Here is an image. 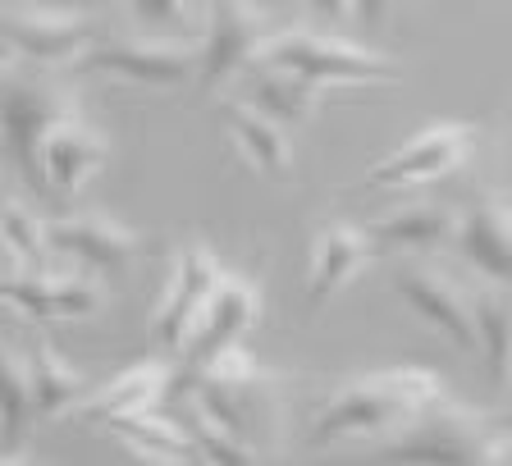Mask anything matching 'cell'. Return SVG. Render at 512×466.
Instances as JSON below:
<instances>
[{
	"label": "cell",
	"mask_w": 512,
	"mask_h": 466,
	"mask_svg": "<svg viewBox=\"0 0 512 466\" xmlns=\"http://www.w3.org/2000/svg\"><path fill=\"white\" fill-rule=\"evenodd\" d=\"M256 5H261V0H256ZM266 5H279V0H266Z\"/></svg>",
	"instance_id": "31"
},
{
	"label": "cell",
	"mask_w": 512,
	"mask_h": 466,
	"mask_svg": "<svg viewBox=\"0 0 512 466\" xmlns=\"http://www.w3.org/2000/svg\"><path fill=\"white\" fill-rule=\"evenodd\" d=\"M69 115H78L74 96L60 92V87L19 78V64L5 60V151H10L14 170L32 183V192H42V197H46L42 147L55 133V124H64Z\"/></svg>",
	"instance_id": "4"
},
{
	"label": "cell",
	"mask_w": 512,
	"mask_h": 466,
	"mask_svg": "<svg viewBox=\"0 0 512 466\" xmlns=\"http://www.w3.org/2000/svg\"><path fill=\"white\" fill-rule=\"evenodd\" d=\"M96 46V23L83 10L64 5H32L14 0L5 10V60H19L28 69H64L83 60Z\"/></svg>",
	"instance_id": "5"
},
{
	"label": "cell",
	"mask_w": 512,
	"mask_h": 466,
	"mask_svg": "<svg viewBox=\"0 0 512 466\" xmlns=\"http://www.w3.org/2000/svg\"><path fill=\"white\" fill-rule=\"evenodd\" d=\"M316 96H320V83H311V78L293 74V69H270V64H256L252 101L266 110V115H275L279 124H302V119H311Z\"/></svg>",
	"instance_id": "21"
},
{
	"label": "cell",
	"mask_w": 512,
	"mask_h": 466,
	"mask_svg": "<svg viewBox=\"0 0 512 466\" xmlns=\"http://www.w3.org/2000/svg\"><path fill=\"white\" fill-rule=\"evenodd\" d=\"M220 115L229 142L256 174H266V179H288L293 174V142H288L275 115H266L256 101H224Z\"/></svg>",
	"instance_id": "16"
},
{
	"label": "cell",
	"mask_w": 512,
	"mask_h": 466,
	"mask_svg": "<svg viewBox=\"0 0 512 466\" xmlns=\"http://www.w3.org/2000/svg\"><path fill=\"white\" fill-rule=\"evenodd\" d=\"M0 297L28 320H92L106 307V293L92 279L55 270H5Z\"/></svg>",
	"instance_id": "9"
},
{
	"label": "cell",
	"mask_w": 512,
	"mask_h": 466,
	"mask_svg": "<svg viewBox=\"0 0 512 466\" xmlns=\"http://www.w3.org/2000/svg\"><path fill=\"white\" fill-rule=\"evenodd\" d=\"M197 375L202 380H215V384H229V389H261V384L270 380L266 366L252 357V348H243V343H229L224 352H215L206 366H197Z\"/></svg>",
	"instance_id": "27"
},
{
	"label": "cell",
	"mask_w": 512,
	"mask_h": 466,
	"mask_svg": "<svg viewBox=\"0 0 512 466\" xmlns=\"http://www.w3.org/2000/svg\"><path fill=\"white\" fill-rule=\"evenodd\" d=\"M471 151H476V128L462 124V119H435V124H426L421 133H412L398 151L375 160L362 183L366 188H380V192L426 188V183L462 170L471 160Z\"/></svg>",
	"instance_id": "6"
},
{
	"label": "cell",
	"mask_w": 512,
	"mask_h": 466,
	"mask_svg": "<svg viewBox=\"0 0 512 466\" xmlns=\"http://www.w3.org/2000/svg\"><path fill=\"white\" fill-rule=\"evenodd\" d=\"M92 5H106V0H92Z\"/></svg>",
	"instance_id": "33"
},
{
	"label": "cell",
	"mask_w": 512,
	"mask_h": 466,
	"mask_svg": "<svg viewBox=\"0 0 512 466\" xmlns=\"http://www.w3.org/2000/svg\"><path fill=\"white\" fill-rule=\"evenodd\" d=\"M32 380H37V412L42 416L74 412L87 393V375L78 366H69L55 343H37V352H32Z\"/></svg>",
	"instance_id": "24"
},
{
	"label": "cell",
	"mask_w": 512,
	"mask_h": 466,
	"mask_svg": "<svg viewBox=\"0 0 512 466\" xmlns=\"http://www.w3.org/2000/svg\"><path fill=\"white\" fill-rule=\"evenodd\" d=\"M256 64H270V69H293V74L311 78L320 87H339V83H389L398 78V60H389L384 51L375 46H357L348 37H325V32H307V28H293V32H275L261 42L256 51Z\"/></svg>",
	"instance_id": "3"
},
{
	"label": "cell",
	"mask_w": 512,
	"mask_h": 466,
	"mask_svg": "<svg viewBox=\"0 0 512 466\" xmlns=\"http://www.w3.org/2000/svg\"><path fill=\"white\" fill-rule=\"evenodd\" d=\"M229 275L220 261H215L211 247L202 243H188L179 256H174V270H170V284L165 293L156 297L151 307V320H147V334L156 348H183L202 316V307L211 302V293L220 288V279Z\"/></svg>",
	"instance_id": "8"
},
{
	"label": "cell",
	"mask_w": 512,
	"mask_h": 466,
	"mask_svg": "<svg viewBox=\"0 0 512 466\" xmlns=\"http://www.w3.org/2000/svg\"><path fill=\"white\" fill-rule=\"evenodd\" d=\"M78 69L170 92L188 78H202V46L174 42V37H119V42H96L78 60Z\"/></svg>",
	"instance_id": "7"
},
{
	"label": "cell",
	"mask_w": 512,
	"mask_h": 466,
	"mask_svg": "<svg viewBox=\"0 0 512 466\" xmlns=\"http://www.w3.org/2000/svg\"><path fill=\"white\" fill-rule=\"evenodd\" d=\"M512 439L494 435L485 416L439 398L407 430L384 439V462H439V466H503Z\"/></svg>",
	"instance_id": "2"
},
{
	"label": "cell",
	"mask_w": 512,
	"mask_h": 466,
	"mask_svg": "<svg viewBox=\"0 0 512 466\" xmlns=\"http://www.w3.org/2000/svg\"><path fill=\"white\" fill-rule=\"evenodd\" d=\"M0 416H5V448H19L23 430L37 412V380H32V357L5 348L0 352Z\"/></svg>",
	"instance_id": "23"
},
{
	"label": "cell",
	"mask_w": 512,
	"mask_h": 466,
	"mask_svg": "<svg viewBox=\"0 0 512 466\" xmlns=\"http://www.w3.org/2000/svg\"><path fill=\"white\" fill-rule=\"evenodd\" d=\"M115 439H124L128 453L142 457V462H192L202 457L197 439H192L188 425H174L165 416H151V412H133V416H119V421L106 425Z\"/></svg>",
	"instance_id": "20"
},
{
	"label": "cell",
	"mask_w": 512,
	"mask_h": 466,
	"mask_svg": "<svg viewBox=\"0 0 512 466\" xmlns=\"http://www.w3.org/2000/svg\"><path fill=\"white\" fill-rule=\"evenodd\" d=\"M508 188H512V170H508Z\"/></svg>",
	"instance_id": "32"
},
{
	"label": "cell",
	"mask_w": 512,
	"mask_h": 466,
	"mask_svg": "<svg viewBox=\"0 0 512 466\" xmlns=\"http://www.w3.org/2000/svg\"><path fill=\"white\" fill-rule=\"evenodd\" d=\"M380 252L371 229L348 220H330L316 229V247H311V270H307V302L320 307L330 302L352 275H362V265Z\"/></svg>",
	"instance_id": "15"
},
{
	"label": "cell",
	"mask_w": 512,
	"mask_h": 466,
	"mask_svg": "<svg viewBox=\"0 0 512 466\" xmlns=\"http://www.w3.org/2000/svg\"><path fill=\"white\" fill-rule=\"evenodd\" d=\"M128 14L142 23H156V28H188L197 14H192V0H124Z\"/></svg>",
	"instance_id": "28"
},
{
	"label": "cell",
	"mask_w": 512,
	"mask_h": 466,
	"mask_svg": "<svg viewBox=\"0 0 512 466\" xmlns=\"http://www.w3.org/2000/svg\"><path fill=\"white\" fill-rule=\"evenodd\" d=\"M165 380H170V371H165L160 361H138V366L119 371L115 380H106V389H96L92 398H83V403L69 412V421L110 425V421H119V416L151 412V403L165 393Z\"/></svg>",
	"instance_id": "17"
},
{
	"label": "cell",
	"mask_w": 512,
	"mask_h": 466,
	"mask_svg": "<svg viewBox=\"0 0 512 466\" xmlns=\"http://www.w3.org/2000/svg\"><path fill=\"white\" fill-rule=\"evenodd\" d=\"M261 42H266V28H261L256 0H211V28L202 42V83L215 87L234 78L238 69H252Z\"/></svg>",
	"instance_id": "12"
},
{
	"label": "cell",
	"mask_w": 512,
	"mask_h": 466,
	"mask_svg": "<svg viewBox=\"0 0 512 466\" xmlns=\"http://www.w3.org/2000/svg\"><path fill=\"white\" fill-rule=\"evenodd\" d=\"M458 247L476 275L490 284H512V211L499 202H480L458 224Z\"/></svg>",
	"instance_id": "18"
},
{
	"label": "cell",
	"mask_w": 512,
	"mask_h": 466,
	"mask_svg": "<svg viewBox=\"0 0 512 466\" xmlns=\"http://www.w3.org/2000/svg\"><path fill=\"white\" fill-rule=\"evenodd\" d=\"M316 14H325V19H352L348 14V0H307Z\"/></svg>",
	"instance_id": "30"
},
{
	"label": "cell",
	"mask_w": 512,
	"mask_h": 466,
	"mask_svg": "<svg viewBox=\"0 0 512 466\" xmlns=\"http://www.w3.org/2000/svg\"><path fill=\"white\" fill-rule=\"evenodd\" d=\"M51 247L60 256H69L74 265L92 270V275H124L142 243L128 224L87 211V215H64V220H55Z\"/></svg>",
	"instance_id": "11"
},
{
	"label": "cell",
	"mask_w": 512,
	"mask_h": 466,
	"mask_svg": "<svg viewBox=\"0 0 512 466\" xmlns=\"http://www.w3.org/2000/svg\"><path fill=\"white\" fill-rule=\"evenodd\" d=\"M471 316H476V339L485 352V366H490L494 380H508L512 375V302L499 288H480L471 297Z\"/></svg>",
	"instance_id": "25"
},
{
	"label": "cell",
	"mask_w": 512,
	"mask_h": 466,
	"mask_svg": "<svg viewBox=\"0 0 512 466\" xmlns=\"http://www.w3.org/2000/svg\"><path fill=\"white\" fill-rule=\"evenodd\" d=\"M256 320H261V293H256V284H247L238 275H224L220 288L211 293V302L202 307V316H197V325H192L188 343H183L192 371L206 366L229 343H243Z\"/></svg>",
	"instance_id": "13"
},
{
	"label": "cell",
	"mask_w": 512,
	"mask_h": 466,
	"mask_svg": "<svg viewBox=\"0 0 512 466\" xmlns=\"http://www.w3.org/2000/svg\"><path fill=\"white\" fill-rule=\"evenodd\" d=\"M0 238H5V270H51V224L37 220L19 197H5L0 211Z\"/></svg>",
	"instance_id": "22"
},
{
	"label": "cell",
	"mask_w": 512,
	"mask_h": 466,
	"mask_svg": "<svg viewBox=\"0 0 512 466\" xmlns=\"http://www.w3.org/2000/svg\"><path fill=\"white\" fill-rule=\"evenodd\" d=\"M439 398L444 384L426 366H389V371L357 375L320 407L307 439L311 448H334L348 439H394Z\"/></svg>",
	"instance_id": "1"
},
{
	"label": "cell",
	"mask_w": 512,
	"mask_h": 466,
	"mask_svg": "<svg viewBox=\"0 0 512 466\" xmlns=\"http://www.w3.org/2000/svg\"><path fill=\"white\" fill-rule=\"evenodd\" d=\"M106 156H110L106 138H101L83 115H69L64 124H55V133L42 147L46 197H51V202H74L78 192L101 174Z\"/></svg>",
	"instance_id": "14"
},
{
	"label": "cell",
	"mask_w": 512,
	"mask_h": 466,
	"mask_svg": "<svg viewBox=\"0 0 512 466\" xmlns=\"http://www.w3.org/2000/svg\"><path fill=\"white\" fill-rule=\"evenodd\" d=\"M458 215L444 206H412V211L384 215L366 224L380 252H439L448 238H458Z\"/></svg>",
	"instance_id": "19"
},
{
	"label": "cell",
	"mask_w": 512,
	"mask_h": 466,
	"mask_svg": "<svg viewBox=\"0 0 512 466\" xmlns=\"http://www.w3.org/2000/svg\"><path fill=\"white\" fill-rule=\"evenodd\" d=\"M188 430H192V439H197V448H202L206 462H220V466H252L256 462L252 439L224 430L215 416L197 412V407H192V416H188Z\"/></svg>",
	"instance_id": "26"
},
{
	"label": "cell",
	"mask_w": 512,
	"mask_h": 466,
	"mask_svg": "<svg viewBox=\"0 0 512 466\" xmlns=\"http://www.w3.org/2000/svg\"><path fill=\"white\" fill-rule=\"evenodd\" d=\"M394 293L421 325H430L439 339H448V348H458V352L480 348L476 316H471V297L462 293L458 284H448L444 275L416 265V270H403V275L394 279Z\"/></svg>",
	"instance_id": "10"
},
{
	"label": "cell",
	"mask_w": 512,
	"mask_h": 466,
	"mask_svg": "<svg viewBox=\"0 0 512 466\" xmlns=\"http://www.w3.org/2000/svg\"><path fill=\"white\" fill-rule=\"evenodd\" d=\"M389 5H394V0H348V14L362 23V28H384Z\"/></svg>",
	"instance_id": "29"
}]
</instances>
